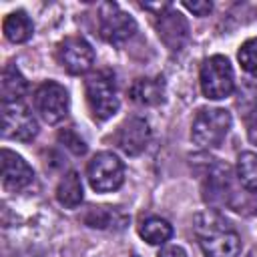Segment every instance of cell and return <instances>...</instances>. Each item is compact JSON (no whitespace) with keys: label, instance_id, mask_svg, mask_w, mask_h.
I'll return each instance as SVG.
<instances>
[{"label":"cell","instance_id":"cell-26","mask_svg":"<svg viewBox=\"0 0 257 257\" xmlns=\"http://www.w3.org/2000/svg\"><path fill=\"white\" fill-rule=\"evenodd\" d=\"M133 257H139V255H133Z\"/></svg>","mask_w":257,"mask_h":257},{"label":"cell","instance_id":"cell-7","mask_svg":"<svg viewBox=\"0 0 257 257\" xmlns=\"http://www.w3.org/2000/svg\"><path fill=\"white\" fill-rule=\"evenodd\" d=\"M98 32L106 42L120 44L137 32V22L114 2H104L98 8Z\"/></svg>","mask_w":257,"mask_h":257},{"label":"cell","instance_id":"cell-6","mask_svg":"<svg viewBox=\"0 0 257 257\" xmlns=\"http://www.w3.org/2000/svg\"><path fill=\"white\" fill-rule=\"evenodd\" d=\"M34 106L44 122L56 124L68 114V92L62 84L46 80L36 88Z\"/></svg>","mask_w":257,"mask_h":257},{"label":"cell","instance_id":"cell-12","mask_svg":"<svg viewBox=\"0 0 257 257\" xmlns=\"http://www.w3.org/2000/svg\"><path fill=\"white\" fill-rule=\"evenodd\" d=\"M157 32H159V38L165 42V46L171 48V50H181L183 44L189 38L187 20L183 18V14H179V12L171 10V8L167 12H163V14H159Z\"/></svg>","mask_w":257,"mask_h":257},{"label":"cell","instance_id":"cell-3","mask_svg":"<svg viewBox=\"0 0 257 257\" xmlns=\"http://www.w3.org/2000/svg\"><path fill=\"white\" fill-rule=\"evenodd\" d=\"M231 128V114L225 108H203L193 118L191 139L201 149H215Z\"/></svg>","mask_w":257,"mask_h":257},{"label":"cell","instance_id":"cell-25","mask_svg":"<svg viewBox=\"0 0 257 257\" xmlns=\"http://www.w3.org/2000/svg\"><path fill=\"white\" fill-rule=\"evenodd\" d=\"M247 257H257V247H255V249H251V251H249V255H247Z\"/></svg>","mask_w":257,"mask_h":257},{"label":"cell","instance_id":"cell-2","mask_svg":"<svg viewBox=\"0 0 257 257\" xmlns=\"http://www.w3.org/2000/svg\"><path fill=\"white\" fill-rule=\"evenodd\" d=\"M86 102L96 120H106L118 110V96L114 86V74L110 70H96L84 80Z\"/></svg>","mask_w":257,"mask_h":257},{"label":"cell","instance_id":"cell-10","mask_svg":"<svg viewBox=\"0 0 257 257\" xmlns=\"http://www.w3.org/2000/svg\"><path fill=\"white\" fill-rule=\"evenodd\" d=\"M151 139V128H149V122L143 118V116H131L126 118L118 131H116V147L128 155V157H137L145 151L147 143Z\"/></svg>","mask_w":257,"mask_h":257},{"label":"cell","instance_id":"cell-15","mask_svg":"<svg viewBox=\"0 0 257 257\" xmlns=\"http://www.w3.org/2000/svg\"><path fill=\"white\" fill-rule=\"evenodd\" d=\"M128 94L139 104H159L165 96V84L161 78H137Z\"/></svg>","mask_w":257,"mask_h":257},{"label":"cell","instance_id":"cell-23","mask_svg":"<svg viewBox=\"0 0 257 257\" xmlns=\"http://www.w3.org/2000/svg\"><path fill=\"white\" fill-rule=\"evenodd\" d=\"M159 257H187V253H185V249L179 247V245H169V247H165V249L159 253Z\"/></svg>","mask_w":257,"mask_h":257},{"label":"cell","instance_id":"cell-19","mask_svg":"<svg viewBox=\"0 0 257 257\" xmlns=\"http://www.w3.org/2000/svg\"><path fill=\"white\" fill-rule=\"evenodd\" d=\"M237 179L241 187L249 193L257 195V155L255 153H241L237 159Z\"/></svg>","mask_w":257,"mask_h":257},{"label":"cell","instance_id":"cell-17","mask_svg":"<svg viewBox=\"0 0 257 257\" xmlns=\"http://www.w3.org/2000/svg\"><path fill=\"white\" fill-rule=\"evenodd\" d=\"M56 199L66 209H74L82 203V183H80V175L76 171H68L60 179V183L56 187Z\"/></svg>","mask_w":257,"mask_h":257},{"label":"cell","instance_id":"cell-5","mask_svg":"<svg viewBox=\"0 0 257 257\" xmlns=\"http://www.w3.org/2000/svg\"><path fill=\"white\" fill-rule=\"evenodd\" d=\"M88 183L96 193H108L122 185L124 181V167L120 159L112 153H98L90 159L88 169Z\"/></svg>","mask_w":257,"mask_h":257},{"label":"cell","instance_id":"cell-9","mask_svg":"<svg viewBox=\"0 0 257 257\" xmlns=\"http://www.w3.org/2000/svg\"><path fill=\"white\" fill-rule=\"evenodd\" d=\"M2 118H4V137L14 141H30L38 133V122L28 106L22 102L2 104Z\"/></svg>","mask_w":257,"mask_h":257},{"label":"cell","instance_id":"cell-20","mask_svg":"<svg viewBox=\"0 0 257 257\" xmlns=\"http://www.w3.org/2000/svg\"><path fill=\"white\" fill-rule=\"evenodd\" d=\"M237 58H239L243 70L257 78V38H251V40L243 42V46L239 48Z\"/></svg>","mask_w":257,"mask_h":257},{"label":"cell","instance_id":"cell-18","mask_svg":"<svg viewBox=\"0 0 257 257\" xmlns=\"http://www.w3.org/2000/svg\"><path fill=\"white\" fill-rule=\"evenodd\" d=\"M139 235L151 245H163L165 241L171 239L173 227L169 225V221H165L161 217H147L139 225Z\"/></svg>","mask_w":257,"mask_h":257},{"label":"cell","instance_id":"cell-1","mask_svg":"<svg viewBox=\"0 0 257 257\" xmlns=\"http://www.w3.org/2000/svg\"><path fill=\"white\" fill-rule=\"evenodd\" d=\"M195 235L205 257H237L241 251V239L235 229L215 213L197 215Z\"/></svg>","mask_w":257,"mask_h":257},{"label":"cell","instance_id":"cell-22","mask_svg":"<svg viewBox=\"0 0 257 257\" xmlns=\"http://www.w3.org/2000/svg\"><path fill=\"white\" fill-rule=\"evenodd\" d=\"M183 6H185L187 10H191L193 14H197V16H207V14L213 10V4L207 2V0H203V2H189V0H185Z\"/></svg>","mask_w":257,"mask_h":257},{"label":"cell","instance_id":"cell-8","mask_svg":"<svg viewBox=\"0 0 257 257\" xmlns=\"http://www.w3.org/2000/svg\"><path fill=\"white\" fill-rule=\"evenodd\" d=\"M58 62L70 74H84L94 62V50L82 36H66L56 48Z\"/></svg>","mask_w":257,"mask_h":257},{"label":"cell","instance_id":"cell-24","mask_svg":"<svg viewBox=\"0 0 257 257\" xmlns=\"http://www.w3.org/2000/svg\"><path fill=\"white\" fill-rule=\"evenodd\" d=\"M247 135H249V141H251L253 145H257V112H255V114H253V118L249 120Z\"/></svg>","mask_w":257,"mask_h":257},{"label":"cell","instance_id":"cell-11","mask_svg":"<svg viewBox=\"0 0 257 257\" xmlns=\"http://www.w3.org/2000/svg\"><path fill=\"white\" fill-rule=\"evenodd\" d=\"M34 179L32 167L16 153L2 149V187L8 193H18L26 189Z\"/></svg>","mask_w":257,"mask_h":257},{"label":"cell","instance_id":"cell-13","mask_svg":"<svg viewBox=\"0 0 257 257\" xmlns=\"http://www.w3.org/2000/svg\"><path fill=\"white\" fill-rule=\"evenodd\" d=\"M0 90H2V104L20 102V98L26 94L28 82H26V78L20 74V70L14 64H6L4 66Z\"/></svg>","mask_w":257,"mask_h":257},{"label":"cell","instance_id":"cell-16","mask_svg":"<svg viewBox=\"0 0 257 257\" xmlns=\"http://www.w3.org/2000/svg\"><path fill=\"white\" fill-rule=\"evenodd\" d=\"M2 30L10 42H26L34 32V24L24 10H16L4 18Z\"/></svg>","mask_w":257,"mask_h":257},{"label":"cell","instance_id":"cell-21","mask_svg":"<svg viewBox=\"0 0 257 257\" xmlns=\"http://www.w3.org/2000/svg\"><path fill=\"white\" fill-rule=\"evenodd\" d=\"M58 139L64 143V147L66 149H70L74 155H84L86 153V145H84V141L72 131V128H64V131H60L58 133Z\"/></svg>","mask_w":257,"mask_h":257},{"label":"cell","instance_id":"cell-14","mask_svg":"<svg viewBox=\"0 0 257 257\" xmlns=\"http://www.w3.org/2000/svg\"><path fill=\"white\" fill-rule=\"evenodd\" d=\"M84 223L94 229H122L126 215L116 207H90L84 215Z\"/></svg>","mask_w":257,"mask_h":257},{"label":"cell","instance_id":"cell-4","mask_svg":"<svg viewBox=\"0 0 257 257\" xmlns=\"http://www.w3.org/2000/svg\"><path fill=\"white\" fill-rule=\"evenodd\" d=\"M233 88H235V76H233L231 62L221 54L207 58L201 66V90H203V94L207 98L221 100V98H227L233 92Z\"/></svg>","mask_w":257,"mask_h":257}]
</instances>
